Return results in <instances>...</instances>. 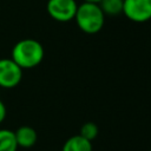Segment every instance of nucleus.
I'll return each instance as SVG.
<instances>
[{
    "instance_id": "nucleus-11",
    "label": "nucleus",
    "mask_w": 151,
    "mask_h": 151,
    "mask_svg": "<svg viewBox=\"0 0 151 151\" xmlns=\"http://www.w3.org/2000/svg\"><path fill=\"white\" fill-rule=\"evenodd\" d=\"M6 114H7V110H6V105L4 104V101L0 99V124L5 120L6 118Z\"/></svg>"
},
{
    "instance_id": "nucleus-1",
    "label": "nucleus",
    "mask_w": 151,
    "mask_h": 151,
    "mask_svg": "<svg viewBox=\"0 0 151 151\" xmlns=\"http://www.w3.org/2000/svg\"><path fill=\"white\" fill-rule=\"evenodd\" d=\"M44 47L35 39H22L18 41L11 53V58L24 70L38 66L44 59Z\"/></svg>"
},
{
    "instance_id": "nucleus-9",
    "label": "nucleus",
    "mask_w": 151,
    "mask_h": 151,
    "mask_svg": "<svg viewBox=\"0 0 151 151\" xmlns=\"http://www.w3.org/2000/svg\"><path fill=\"white\" fill-rule=\"evenodd\" d=\"M105 15H119L123 13V0H101L98 4Z\"/></svg>"
},
{
    "instance_id": "nucleus-10",
    "label": "nucleus",
    "mask_w": 151,
    "mask_h": 151,
    "mask_svg": "<svg viewBox=\"0 0 151 151\" xmlns=\"http://www.w3.org/2000/svg\"><path fill=\"white\" fill-rule=\"evenodd\" d=\"M98 132H99V130H98L97 124H94V123H92V122H87V123H85V124L81 125V127H80V133H79V134H80L81 137H84L85 139L92 142L93 139L97 138Z\"/></svg>"
},
{
    "instance_id": "nucleus-4",
    "label": "nucleus",
    "mask_w": 151,
    "mask_h": 151,
    "mask_svg": "<svg viewBox=\"0 0 151 151\" xmlns=\"http://www.w3.org/2000/svg\"><path fill=\"white\" fill-rule=\"evenodd\" d=\"M22 79V68L12 59H0V87L13 88Z\"/></svg>"
},
{
    "instance_id": "nucleus-2",
    "label": "nucleus",
    "mask_w": 151,
    "mask_h": 151,
    "mask_svg": "<svg viewBox=\"0 0 151 151\" xmlns=\"http://www.w3.org/2000/svg\"><path fill=\"white\" fill-rule=\"evenodd\" d=\"M74 19L78 27L84 33L96 34L104 26L105 14L103 13L98 4H91L84 1L83 4L78 5Z\"/></svg>"
},
{
    "instance_id": "nucleus-13",
    "label": "nucleus",
    "mask_w": 151,
    "mask_h": 151,
    "mask_svg": "<svg viewBox=\"0 0 151 151\" xmlns=\"http://www.w3.org/2000/svg\"><path fill=\"white\" fill-rule=\"evenodd\" d=\"M150 151H151V150H150Z\"/></svg>"
},
{
    "instance_id": "nucleus-6",
    "label": "nucleus",
    "mask_w": 151,
    "mask_h": 151,
    "mask_svg": "<svg viewBox=\"0 0 151 151\" xmlns=\"http://www.w3.org/2000/svg\"><path fill=\"white\" fill-rule=\"evenodd\" d=\"M15 139H17V144L19 147H24V149H29L32 146L35 145L37 139H38V134L37 131L28 126V125H22L20 126L15 132Z\"/></svg>"
},
{
    "instance_id": "nucleus-5",
    "label": "nucleus",
    "mask_w": 151,
    "mask_h": 151,
    "mask_svg": "<svg viewBox=\"0 0 151 151\" xmlns=\"http://www.w3.org/2000/svg\"><path fill=\"white\" fill-rule=\"evenodd\" d=\"M123 14L134 22L151 19V0H123Z\"/></svg>"
},
{
    "instance_id": "nucleus-12",
    "label": "nucleus",
    "mask_w": 151,
    "mask_h": 151,
    "mask_svg": "<svg viewBox=\"0 0 151 151\" xmlns=\"http://www.w3.org/2000/svg\"><path fill=\"white\" fill-rule=\"evenodd\" d=\"M86 2H91V4H99L101 0H84Z\"/></svg>"
},
{
    "instance_id": "nucleus-7",
    "label": "nucleus",
    "mask_w": 151,
    "mask_h": 151,
    "mask_svg": "<svg viewBox=\"0 0 151 151\" xmlns=\"http://www.w3.org/2000/svg\"><path fill=\"white\" fill-rule=\"evenodd\" d=\"M61 151H92V142L80 134L70 137L63 145Z\"/></svg>"
},
{
    "instance_id": "nucleus-3",
    "label": "nucleus",
    "mask_w": 151,
    "mask_h": 151,
    "mask_svg": "<svg viewBox=\"0 0 151 151\" xmlns=\"http://www.w3.org/2000/svg\"><path fill=\"white\" fill-rule=\"evenodd\" d=\"M78 4L76 0H48L46 5L47 13L57 21L66 22L74 19Z\"/></svg>"
},
{
    "instance_id": "nucleus-8",
    "label": "nucleus",
    "mask_w": 151,
    "mask_h": 151,
    "mask_svg": "<svg viewBox=\"0 0 151 151\" xmlns=\"http://www.w3.org/2000/svg\"><path fill=\"white\" fill-rule=\"evenodd\" d=\"M18 147L14 131L0 129V151H17Z\"/></svg>"
}]
</instances>
